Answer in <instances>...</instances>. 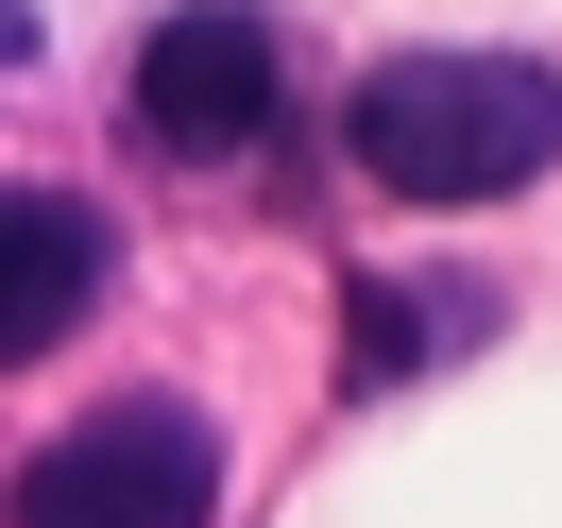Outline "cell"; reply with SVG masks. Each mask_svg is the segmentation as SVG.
Masks as SVG:
<instances>
[{
  "label": "cell",
  "mask_w": 562,
  "mask_h": 528,
  "mask_svg": "<svg viewBox=\"0 0 562 528\" xmlns=\"http://www.w3.org/2000/svg\"><path fill=\"white\" fill-rule=\"evenodd\" d=\"M341 154L392 205H512V188L562 171V69H528V52H375L341 103Z\"/></svg>",
  "instance_id": "obj_1"
},
{
  "label": "cell",
  "mask_w": 562,
  "mask_h": 528,
  "mask_svg": "<svg viewBox=\"0 0 562 528\" xmlns=\"http://www.w3.org/2000/svg\"><path fill=\"white\" fill-rule=\"evenodd\" d=\"M18 528H222V426L188 392H120L18 460Z\"/></svg>",
  "instance_id": "obj_2"
},
{
  "label": "cell",
  "mask_w": 562,
  "mask_h": 528,
  "mask_svg": "<svg viewBox=\"0 0 562 528\" xmlns=\"http://www.w3.org/2000/svg\"><path fill=\"white\" fill-rule=\"evenodd\" d=\"M137 137L171 171H222V154L273 137V18L256 0H171L137 35Z\"/></svg>",
  "instance_id": "obj_3"
},
{
  "label": "cell",
  "mask_w": 562,
  "mask_h": 528,
  "mask_svg": "<svg viewBox=\"0 0 562 528\" xmlns=\"http://www.w3.org/2000/svg\"><path fill=\"white\" fill-rule=\"evenodd\" d=\"M103 273H120L103 205H69V188H0V375H35L52 341H86Z\"/></svg>",
  "instance_id": "obj_4"
},
{
  "label": "cell",
  "mask_w": 562,
  "mask_h": 528,
  "mask_svg": "<svg viewBox=\"0 0 562 528\" xmlns=\"http://www.w3.org/2000/svg\"><path fill=\"white\" fill-rule=\"evenodd\" d=\"M494 324V290H392V273H358V307H341V392H409V358L426 341H477Z\"/></svg>",
  "instance_id": "obj_5"
}]
</instances>
